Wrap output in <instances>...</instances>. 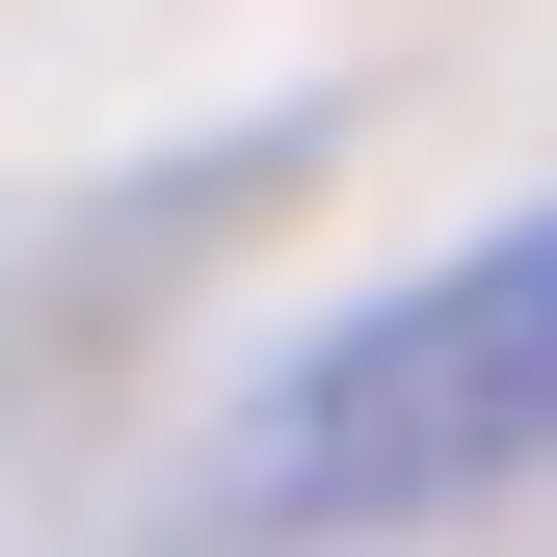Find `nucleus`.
<instances>
[{"label": "nucleus", "mask_w": 557, "mask_h": 557, "mask_svg": "<svg viewBox=\"0 0 557 557\" xmlns=\"http://www.w3.org/2000/svg\"><path fill=\"white\" fill-rule=\"evenodd\" d=\"M505 478H557V213H505L478 265H425V293L319 319L293 372H265L239 425V531H425V505H505Z\"/></svg>", "instance_id": "1"}]
</instances>
